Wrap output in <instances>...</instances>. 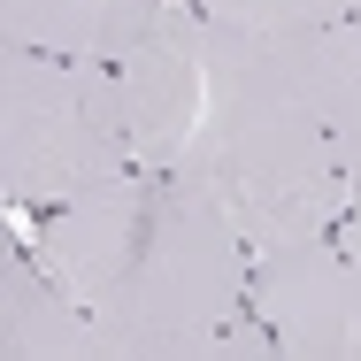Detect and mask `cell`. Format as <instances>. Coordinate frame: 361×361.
Listing matches in <instances>:
<instances>
[{"mask_svg": "<svg viewBox=\"0 0 361 361\" xmlns=\"http://www.w3.org/2000/svg\"><path fill=\"white\" fill-rule=\"evenodd\" d=\"M0 354L8 361H100V331L70 292L47 277L31 246L0 262Z\"/></svg>", "mask_w": 361, "mask_h": 361, "instance_id": "8992f818", "label": "cell"}, {"mask_svg": "<svg viewBox=\"0 0 361 361\" xmlns=\"http://www.w3.org/2000/svg\"><path fill=\"white\" fill-rule=\"evenodd\" d=\"M169 0H0V39L62 62H123Z\"/></svg>", "mask_w": 361, "mask_h": 361, "instance_id": "5b68a950", "label": "cell"}, {"mask_svg": "<svg viewBox=\"0 0 361 361\" xmlns=\"http://www.w3.org/2000/svg\"><path fill=\"white\" fill-rule=\"evenodd\" d=\"M31 254L92 315L100 361H231L254 254L192 185L123 169L70 208H47Z\"/></svg>", "mask_w": 361, "mask_h": 361, "instance_id": "6da1fadb", "label": "cell"}, {"mask_svg": "<svg viewBox=\"0 0 361 361\" xmlns=\"http://www.w3.org/2000/svg\"><path fill=\"white\" fill-rule=\"evenodd\" d=\"M192 8L238 31H323L338 16H361V0H192Z\"/></svg>", "mask_w": 361, "mask_h": 361, "instance_id": "ba28073f", "label": "cell"}, {"mask_svg": "<svg viewBox=\"0 0 361 361\" xmlns=\"http://www.w3.org/2000/svg\"><path fill=\"white\" fill-rule=\"evenodd\" d=\"M131 161L116 62H62L8 47L0 54V192L16 208H70L116 185Z\"/></svg>", "mask_w": 361, "mask_h": 361, "instance_id": "3957f363", "label": "cell"}, {"mask_svg": "<svg viewBox=\"0 0 361 361\" xmlns=\"http://www.w3.org/2000/svg\"><path fill=\"white\" fill-rule=\"evenodd\" d=\"M246 307L269 323L277 361H361V262L338 231L254 254Z\"/></svg>", "mask_w": 361, "mask_h": 361, "instance_id": "277c9868", "label": "cell"}, {"mask_svg": "<svg viewBox=\"0 0 361 361\" xmlns=\"http://www.w3.org/2000/svg\"><path fill=\"white\" fill-rule=\"evenodd\" d=\"M161 177L223 208L246 254L300 246L346 223L354 185L315 116L300 31H238L216 16L192 23V100Z\"/></svg>", "mask_w": 361, "mask_h": 361, "instance_id": "7a4b0ae2", "label": "cell"}, {"mask_svg": "<svg viewBox=\"0 0 361 361\" xmlns=\"http://www.w3.org/2000/svg\"><path fill=\"white\" fill-rule=\"evenodd\" d=\"M338 238H346V254H354V262H361V200H354V208H346V223H338Z\"/></svg>", "mask_w": 361, "mask_h": 361, "instance_id": "9c48e42d", "label": "cell"}, {"mask_svg": "<svg viewBox=\"0 0 361 361\" xmlns=\"http://www.w3.org/2000/svg\"><path fill=\"white\" fill-rule=\"evenodd\" d=\"M300 62H307V92H315V116L331 131V154L361 200V16L300 31Z\"/></svg>", "mask_w": 361, "mask_h": 361, "instance_id": "52a82bcc", "label": "cell"}]
</instances>
